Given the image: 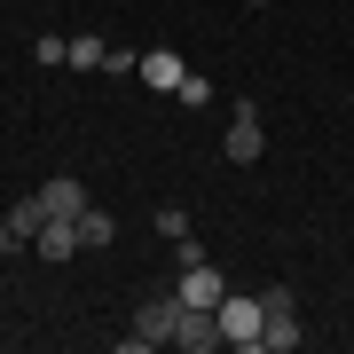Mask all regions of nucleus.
I'll return each instance as SVG.
<instances>
[{"instance_id":"obj_1","label":"nucleus","mask_w":354,"mask_h":354,"mask_svg":"<svg viewBox=\"0 0 354 354\" xmlns=\"http://www.w3.org/2000/svg\"><path fill=\"white\" fill-rule=\"evenodd\" d=\"M213 315H221V339H228V346H260V323H268L260 291H228Z\"/></svg>"},{"instance_id":"obj_2","label":"nucleus","mask_w":354,"mask_h":354,"mask_svg":"<svg viewBox=\"0 0 354 354\" xmlns=\"http://www.w3.org/2000/svg\"><path fill=\"white\" fill-rule=\"evenodd\" d=\"M228 165H252L260 150H268V134H260V102H236V118H228Z\"/></svg>"},{"instance_id":"obj_3","label":"nucleus","mask_w":354,"mask_h":354,"mask_svg":"<svg viewBox=\"0 0 354 354\" xmlns=\"http://www.w3.org/2000/svg\"><path fill=\"white\" fill-rule=\"evenodd\" d=\"M174 323H181V291H174V299L158 291V299H142V315H134V339H142V346H174Z\"/></svg>"},{"instance_id":"obj_4","label":"nucleus","mask_w":354,"mask_h":354,"mask_svg":"<svg viewBox=\"0 0 354 354\" xmlns=\"http://www.w3.org/2000/svg\"><path fill=\"white\" fill-rule=\"evenodd\" d=\"M174 346H189V354H213V346H228V339H221V315H213V307H181Z\"/></svg>"},{"instance_id":"obj_5","label":"nucleus","mask_w":354,"mask_h":354,"mask_svg":"<svg viewBox=\"0 0 354 354\" xmlns=\"http://www.w3.org/2000/svg\"><path fill=\"white\" fill-rule=\"evenodd\" d=\"M221 299H228V283H221V268H213V260L181 268V307H221Z\"/></svg>"},{"instance_id":"obj_6","label":"nucleus","mask_w":354,"mask_h":354,"mask_svg":"<svg viewBox=\"0 0 354 354\" xmlns=\"http://www.w3.org/2000/svg\"><path fill=\"white\" fill-rule=\"evenodd\" d=\"M39 205H48V221H79L87 213V189L71 174H55V181H39Z\"/></svg>"},{"instance_id":"obj_7","label":"nucleus","mask_w":354,"mask_h":354,"mask_svg":"<svg viewBox=\"0 0 354 354\" xmlns=\"http://www.w3.org/2000/svg\"><path fill=\"white\" fill-rule=\"evenodd\" d=\"M181 71H189V64H181L174 48H150V55H142V71H134V79H142V87H158V95H174V87H181Z\"/></svg>"},{"instance_id":"obj_8","label":"nucleus","mask_w":354,"mask_h":354,"mask_svg":"<svg viewBox=\"0 0 354 354\" xmlns=\"http://www.w3.org/2000/svg\"><path fill=\"white\" fill-rule=\"evenodd\" d=\"M71 228H79V252H102V244H118V213H102V205H87Z\"/></svg>"},{"instance_id":"obj_9","label":"nucleus","mask_w":354,"mask_h":354,"mask_svg":"<svg viewBox=\"0 0 354 354\" xmlns=\"http://www.w3.org/2000/svg\"><path fill=\"white\" fill-rule=\"evenodd\" d=\"M32 244H39V260H71V252H79V228H71V221H48Z\"/></svg>"},{"instance_id":"obj_10","label":"nucleus","mask_w":354,"mask_h":354,"mask_svg":"<svg viewBox=\"0 0 354 354\" xmlns=\"http://www.w3.org/2000/svg\"><path fill=\"white\" fill-rule=\"evenodd\" d=\"M8 228H16V236H24V244L39 236V228H48V205H39V189H32V197H16V205H8Z\"/></svg>"},{"instance_id":"obj_11","label":"nucleus","mask_w":354,"mask_h":354,"mask_svg":"<svg viewBox=\"0 0 354 354\" xmlns=\"http://www.w3.org/2000/svg\"><path fill=\"white\" fill-rule=\"evenodd\" d=\"M299 339H307V330H299V315H268V323H260V346H268V354H291Z\"/></svg>"},{"instance_id":"obj_12","label":"nucleus","mask_w":354,"mask_h":354,"mask_svg":"<svg viewBox=\"0 0 354 354\" xmlns=\"http://www.w3.org/2000/svg\"><path fill=\"white\" fill-rule=\"evenodd\" d=\"M102 55H111V48H102V39H87V32L71 39V71H102Z\"/></svg>"},{"instance_id":"obj_13","label":"nucleus","mask_w":354,"mask_h":354,"mask_svg":"<svg viewBox=\"0 0 354 354\" xmlns=\"http://www.w3.org/2000/svg\"><path fill=\"white\" fill-rule=\"evenodd\" d=\"M158 236L181 244V236H189V213H181V205H158Z\"/></svg>"},{"instance_id":"obj_14","label":"nucleus","mask_w":354,"mask_h":354,"mask_svg":"<svg viewBox=\"0 0 354 354\" xmlns=\"http://www.w3.org/2000/svg\"><path fill=\"white\" fill-rule=\"evenodd\" d=\"M181 102H189V111H205V102H213V79H189V71H181V87H174Z\"/></svg>"},{"instance_id":"obj_15","label":"nucleus","mask_w":354,"mask_h":354,"mask_svg":"<svg viewBox=\"0 0 354 354\" xmlns=\"http://www.w3.org/2000/svg\"><path fill=\"white\" fill-rule=\"evenodd\" d=\"M102 71H111V79H134L142 55H134V48H111V55H102Z\"/></svg>"},{"instance_id":"obj_16","label":"nucleus","mask_w":354,"mask_h":354,"mask_svg":"<svg viewBox=\"0 0 354 354\" xmlns=\"http://www.w3.org/2000/svg\"><path fill=\"white\" fill-rule=\"evenodd\" d=\"M16 244H24V236H16V228H8V213H0V260H8Z\"/></svg>"},{"instance_id":"obj_17","label":"nucleus","mask_w":354,"mask_h":354,"mask_svg":"<svg viewBox=\"0 0 354 354\" xmlns=\"http://www.w3.org/2000/svg\"><path fill=\"white\" fill-rule=\"evenodd\" d=\"M244 8H268V0H244Z\"/></svg>"}]
</instances>
